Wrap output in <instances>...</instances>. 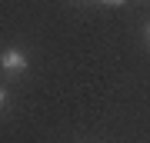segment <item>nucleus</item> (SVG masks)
Segmentation results:
<instances>
[{
  "label": "nucleus",
  "instance_id": "f257e3e1",
  "mask_svg": "<svg viewBox=\"0 0 150 143\" xmlns=\"http://www.w3.org/2000/svg\"><path fill=\"white\" fill-rule=\"evenodd\" d=\"M0 63H4V70H17V73H20V70L27 67V57H23L20 50H4Z\"/></svg>",
  "mask_w": 150,
  "mask_h": 143
},
{
  "label": "nucleus",
  "instance_id": "f03ea898",
  "mask_svg": "<svg viewBox=\"0 0 150 143\" xmlns=\"http://www.w3.org/2000/svg\"><path fill=\"white\" fill-rule=\"evenodd\" d=\"M4 100H7V93H4V90H0V106H4Z\"/></svg>",
  "mask_w": 150,
  "mask_h": 143
},
{
  "label": "nucleus",
  "instance_id": "7ed1b4c3",
  "mask_svg": "<svg viewBox=\"0 0 150 143\" xmlns=\"http://www.w3.org/2000/svg\"><path fill=\"white\" fill-rule=\"evenodd\" d=\"M103 4H123V0H103Z\"/></svg>",
  "mask_w": 150,
  "mask_h": 143
},
{
  "label": "nucleus",
  "instance_id": "20e7f679",
  "mask_svg": "<svg viewBox=\"0 0 150 143\" xmlns=\"http://www.w3.org/2000/svg\"><path fill=\"white\" fill-rule=\"evenodd\" d=\"M147 33H150V27H147Z\"/></svg>",
  "mask_w": 150,
  "mask_h": 143
}]
</instances>
